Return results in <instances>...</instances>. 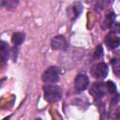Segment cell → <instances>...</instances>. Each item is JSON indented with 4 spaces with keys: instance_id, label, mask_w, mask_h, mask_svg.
<instances>
[{
    "instance_id": "9",
    "label": "cell",
    "mask_w": 120,
    "mask_h": 120,
    "mask_svg": "<svg viewBox=\"0 0 120 120\" xmlns=\"http://www.w3.org/2000/svg\"><path fill=\"white\" fill-rule=\"evenodd\" d=\"M10 55H11V49L9 48L8 44L6 41L2 40L1 41V61H2V64H5L8 60Z\"/></svg>"
},
{
    "instance_id": "17",
    "label": "cell",
    "mask_w": 120,
    "mask_h": 120,
    "mask_svg": "<svg viewBox=\"0 0 120 120\" xmlns=\"http://www.w3.org/2000/svg\"><path fill=\"white\" fill-rule=\"evenodd\" d=\"M113 113H114V114L112 115V117H113V118H118V119L120 118V106H119V107L117 106V107L114 109Z\"/></svg>"
},
{
    "instance_id": "5",
    "label": "cell",
    "mask_w": 120,
    "mask_h": 120,
    "mask_svg": "<svg viewBox=\"0 0 120 120\" xmlns=\"http://www.w3.org/2000/svg\"><path fill=\"white\" fill-rule=\"evenodd\" d=\"M90 84L89 78L84 73H79L74 80V89L77 93H82L87 89Z\"/></svg>"
},
{
    "instance_id": "8",
    "label": "cell",
    "mask_w": 120,
    "mask_h": 120,
    "mask_svg": "<svg viewBox=\"0 0 120 120\" xmlns=\"http://www.w3.org/2000/svg\"><path fill=\"white\" fill-rule=\"evenodd\" d=\"M104 42L106 44V46L110 49V50H114L117 47H119L120 45V38L118 36H116L114 33L110 32L109 34H107V36L104 38Z\"/></svg>"
},
{
    "instance_id": "13",
    "label": "cell",
    "mask_w": 120,
    "mask_h": 120,
    "mask_svg": "<svg viewBox=\"0 0 120 120\" xmlns=\"http://www.w3.org/2000/svg\"><path fill=\"white\" fill-rule=\"evenodd\" d=\"M112 72L116 77H120V58H112L111 60Z\"/></svg>"
},
{
    "instance_id": "16",
    "label": "cell",
    "mask_w": 120,
    "mask_h": 120,
    "mask_svg": "<svg viewBox=\"0 0 120 120\" xmlns=\"http://www.w3.org/2000/svg\"><path fill=\"white\" fill-rule=\"evenodd\" d=\"M111 32L114 34H120V22H114V23L110 28Z\"/></svg>"
},
{
    "instance_id": "12",
    "label": "cell",
    "mask_w": 120,
    "mask_h": 120,
    "mask_svg": "<svg viewBox=\"0 0 120 120\" xmlns=\"http://www.w3.org/2000/svg\"><path fill=\"white\" fill-rule=\"evenodd\" d=\"M111 0H93V8L96 11H101L108 7Z\"/></svg>"
},
{
    "instance_id": "3",
    "label": "cell",
    "mask_w": 120,
    "mask_h": 120,
    "mask_svg": "<svg viewBox=\"0 0 120 120\" xmlns=\"http://www.w3.org/2000/svg\"><path fill=\"white\" fill-rule=\"evenodd\" d=\"M60 73H61V70L58 67L51 66L44 70V72L42 73L41 79L45 83L55 84L60 80Z\"/></svg>"
},
{
    "instance_id": "1",
    "label": "cell",
    "mask_w": 120,
    "mask_h": 120,
    "mask_svg": "<svg viewBox=\"0 0 120 120\" xmlns=\"http://www.w3.org/2000/svg\"><path fill=\"white\" fill-rule=\"evenodd\" d=\"M116 93V85L113 82H95L89 87V94L97 101L101 100V98L106 95H113Z\"/></svg>"
},
{
    "instance_id": "14",
    "label": "cell",
    "mask_w": 120,
    "mask_h": 120,
    "mask_svg": "<svg viewBox=\"0 0 120 120\" xmlns=\"http://www.w3.org/2000/svg\"><path fill=\"white\" fill-rule=\"evenodd\" d=\"M19 1L20 0H5L2 5L6 8H8V9H12V8H15L17 7V5L19 4Z\"/></svg>"
},
{
    "instance_id": "2",
    "label": "cell",
    "mask_w": 120,
    "mask_h": 120,
    "mask_svg": "<svg viewBox=\"0 0 120 120\" xmlns=\"http://www.w3.org/2000/svg\"><path fill=\"white\" fill-rule=\"evenodd\" d=\"M42 89L44 92V99L49 103H54L62 98V89L58 85L46 83Z\"/></svg>"
},
{
    "instance_id": "15",
    "label": "cell",
    "mask_w": 120,
    "mask_h": 120,
    "mask_svg": "<svg viewBox=\"0 0 120 120\" xmlns=\"http://www.w3.org/2000/svg\"><path fill=\"white\" fill-rule=\"evenodd\" d=\"M102 56H103V48H102L101 45H98V46L96 48V50H95V52H94V53H93L92 59H93V60H97V59L101 58Z\"/></svg>"
},
{
    "instance_id": "11",
    "label": "cell",
    "mask_w": 120,
    "mask_h": 120,
    "mask_svg": "<svg viewBox=\"0 0 120 120\" xmlns=\"http://www.w3.org/2000/svg\"><path fill=\"white\" fill-rule=\"evenodd\" d=\"M24 39H25V34L22 32H15L11 37V41L14 47H17V48H19V46L22 43H23Z\"/></svg>"
},
{
    "instance_id": "7",
    "label": "cell",
    "mask_w": 120,
    "mask_h": 120,
    "mask_svg": "<svg viewBox=\"0 0 120 120\" xmlns=\"http://www.w3.org/2000/svg\"><path fill=\"white\" fill-rule=\"evenodd\" d=\"M51 48L55 51H66L68 49V42L63 35H57L52 38L51 41Z\"/></svg>"
},
{
    "instance_id": "10",
    "label": "cell",
    "mask_w": 120,
    "mask_h": 120,
    "mask_svg": "<svg viewBox=\"0 0 120 120\" xmlns=\"http://www.w3.org/2000/svg\"><path fill=\"white\" fill-rule=\"evenodd\" d=\"M115 13L114 12H110L108 13L107 15H105L102 22H101V28L103 30L105 29H110L112 27V25L114 23V21H115Z\"/></svg>"
},
{
    "instance_id": "6",
    "label": "cell",
    "mask_w": 120,
    "mask_h": 120,
    "mask_svg": "<svg viewBox=\"0 0 120 120\" xmlns=\"http://www.w3.org/2000/svg\"><path fill=\"white\" fill-rule=\"evenodd\" d=\"M83 10V6L81 2H75L67 8V16L71 20H76Z\"/></svg>"
},
{
    "instance_id": "4",
    "label": "cell",
    "mask_w": 120,
    "mask_h": 120,
    "mask_svg": "<svg viewBox=\"0 0 120 120\" xmlns=\"http://www.w3.org/2000/svg\"><path fill=\"white\" fill-rule=\"evenodd\" d=\"M89 71H90V75L93 78L97 80H103L107 77L109 68H108V65L105 62H98L93 65L90 68Z\"/></svg>"
}]
</instances>
